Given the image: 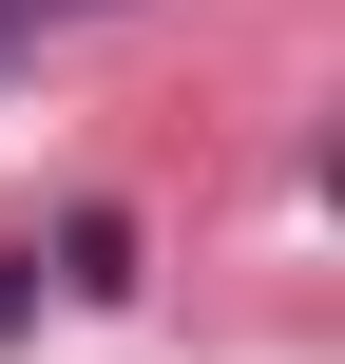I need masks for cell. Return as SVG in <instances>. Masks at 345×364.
I'll list each match as a JSON object with an SVG mask.
<instances>
[{
	"instance_id": "obj_1",
	"label": "cell",
	"mask_w": 345,
	"mask_h": 364,
	"mask_svg": "<svg viewBox=\"0 0 345 364\" xmlns=\"http://www.w3.org/2000/svg\"><path fill=\"white\" fill-rule=\"evenodd\" d=\"M58 19H115V0H0V58H19V38H58Z\"/></svg>"
}]
</instances>
